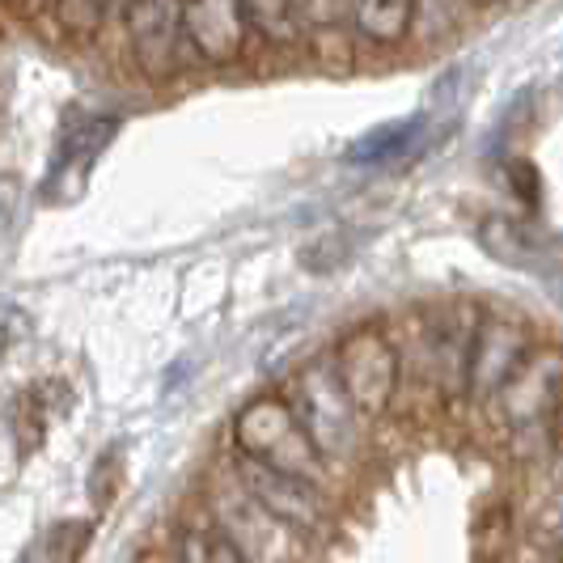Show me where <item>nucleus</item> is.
I'll return each mask as SVG.
<instances>
[{
  "instance_id": "nucleus-11",
  "label": "nucleus",
  "mask_w": 563,
  "mask_h": 563,
  "mask_svg": "<svg viewBox=\"0 0 563 563\" xmlns=\"http://www.w3.org/2000/svg\"><path fill=\"white\" fill-rule=\"evenodd\" d=\"M174 563H251V555L217 521H183L174 534Z\"/></svg>"
},
{
  "instance_id": "nucleus-15",
  "label": "nucleus",
  "mask_w": 563,
  "mask_h": 563,
  "mask_svg": "<svg viewBox=\"0 0 563 563\" xmlns=\"http://www.w3.org/2000/svg\"><path fill=\"white\" fill-rule=\"evenodd\" d=\"M85 538H89V526L85 521H59L47 534L34 542L30 555H43V563H73L81 555Z\"/></svg>"
},
{
  "instance_id": "nucleus-21",
  "label": "nucleus",
  "mask_w": 563,
  "mask_h": 563,
  "mask_svg": "<svg viewBox=\"0 0 563 563\" xmlns=\"http://www.w3.org/2000/svg\"><path fill=\"white\" fill-rule=\"evenodd\" d=\"M0 4H13V0H0Z\"/></svg>"
},
{
  "instance_id": "nucleus-3",
  "label": "nucleus",
  "mask_w": 563,
  "mask_h": 563,
  "mask_svg": "<svg viewBox=\"0 0 563 563\" xmlns=\"http://www.w3.org/2000/svg\"><path fill=\"white\" fill-rule=\"evenodd\" d=\"M292 411L301 416L310 441L318 445L322 462H352L361 450V411L343 390L335 373V361H310L292 377Z\"/></svg>"
},
{
  "instance_id": "nucleus-18",
  "label": "nucleus",
  "mask_w": 563,
  "mask_h": 563,
  "mask_svg": "<svg viewBox=\"0 0 563 563\" xmlns=\"http://www.w3.org/2000/svg\"><path fill=\"white\" fill-rule=\"evenodd\" d=\"M0 356H4V322H0Z\"/></svg>"
},
{
  "instance_id": "nucleus-20",
  "label": "nucleus",
  "mask_w": 563,
  "mask_h": 563,
  "mask_svg": "<svg viewBox=\"0 0 563 563\" xmlns=\"http://www.w3.org/2000/svg\"><path fill=\"white\" fill-rule=\"evenodd\" d=\"M551 563H563V551H560V555H555V560H551Z\"/></svg>"
},
{
  "instance_id": "nucleus-19",
  "label": "nucleus",
  "mask_w": 563,
  "mask_h": 563,
  "mask_svg": "<svg viewBox=\"0 0 563 563\" xmlns=\"http://www.w3.org/2000/svg\"><path fill=\"white\" fill-rule=\"evenodd\" d=\"M471 4H492V0H471Z\"/></svg>"
},
{
  "instance_id": "nucleus-12",
  "label": "nucleus",
  "mask_w": 563,
  "mask_h": 563,
  "mask_svg": "<svg viewBox=\"0 0 563 563\" xmlns=\"http://www.w3.org/2000/svg\"><path fill=\"white\" fill-rule=\"evenodd\" d=\"M423 119H402V123H390L382 132H373L365 141L347 153V162H361V166H386V162H398L402 153H411L420 144Z\"/></svg>"
},
{
  "instance_id": "nucleus-5",
  "label": "nucleus",
  "mask_w": 563,
  "mask_h": 563,
  "mask_svg": "<svg viewBox=\"0 0 563 563\" xmlns=\"http://www.w3.org/2000/svg\"><path fill=\"white\" fill-rule=\"evenodd\" d=\"M563 402V347H534L521 368L500 386V395L492 398L496 420L508 432H534L560 411Z\"/></svg>"
},
{
  "instance_id": "nucleus-1",
  "label": "nucleus",
  "mask_w": 563,
  "mask_h": 563,
  "mask_svg": "<svg viewBox=\"0 0 563 563\" xmlns=\"http://www.w3.org/2000/svg\"><path fill=\"white\" fill-rule=\"evenodd\" d=\"M233 441H238V457H254L267 462L276 471L301 475V479L322 483V453L310 441L301 416L292 411L288 395H258L242 407V416L233 423Z\"/></svg>"
},
{
  "instance_id": "nucleus-17",
  "label": "nucleus",
  "mask_w": 563,
  "mask_h": 563,
  "mask_svg": "<svg viewBox=\"0 0 563 563\" xmlns=\"http://www.w3.org/2000/svg\"><path fill=\"white\" fill-rule=\"evenodd\" d=\"M534 526H538V534L542 538H551V542H560L563 547V487L547 496V505L538 508Z\"/></svg>"
},
{
  "instance_id": "nucleus-22",
  "label": "nucleus",
  "mask_w": 563,
  "mask_h": 563,
  "mask_svg": "<svg viewBox=\"0 0 563 563\" xmlns=\"http://www.w3.org/2000/svg\"><path fill=\"white\" fill-rule=\"evenodd\" d=\"M30 4H34V0H30Z\"/></svg>"
},
{
  "instance_id": "nucleus-10",
  "label": "nucleus",
  "mask_w": 563,
  "mask_h": 563,
  "mask_svg": "<svg viewBox=\"0 0 563 563\" xmlns=\"http://www.w3.org/2000/svg\"><path fill=\"white\" fill-rule=\"evenodd\" d=\"M420 18V0H352L347 22L368 47H398Z\"/></svg>"
},
{
  "instance_id": "nucleus-16",
  "label": "nucleus",
  "mask_w": 563,
  "mask_h": 563,
  "mask_svg": "<svg viewBox=\"0 0 563 563\" xmlns=\"http://www.w3.org/2000/svg\"><path fill=\"white\" fill-rule=\"evenodd\" d=\"M292 4H297L301 30H318V34L347 22V9H352V0H292Z\"/></svg>"
},
{
  "instance_id": "nucleus-14",
  "label": "nucleus",
  "mask_w": 563,
  "mask_h": 563,
  "mask_svg": "<svg viewBox=\"0 0 563 563\" xmlns=\"http://www.w3.org/2000/svg\"><path fill=\"white\" fill-rule=\"evenodd\" d=\"M246 9H251L254 30L267 43H297L301 22H297V4L292 0H246Z\"/></svg>"
},
{
  "instance_id": "nucleus-13",
  "label": "nucleus",
  "mask_w": 563,
  "mask_h": 563,
  "mask_svg": "<svg viewBox=\"0 0 563 563\" xmlns=\"http://www.w3.org/2000/svg\"><path fill=\"white\" fill-rule=\"evenodd\" d=\"M479 242H483V251L492 254V258H500V263H508V267H538L534 238H530V233H526L521 225L505 221V217H492V221H483Z\"/></svg>"
},
{
  "instance_id": "nucleus-7",
  "label": "nucleus",
  "mask_w": 563,
  "mask_h": 563,
  "mask_svg": "<svg viewBox=\"0 0 563 563\" xmlns=\"http://www.w3.org/2000/svg\"><path fill=\"white\" fill-rule=\"evenodd\" d=\"M530 352L534 347H530V331H526L521 318H512V313H483L479 335H475V347H471L466 395L475 398V402H492Z\"/></svg>"
},
{
  "instance_id": "nucleus-6",
  "label": "nucleus",
  "mask_w": 563,
  "mask_h": 563,
  "mask_svg": "<svg viewBox=\"0 0 563 563\" xmlns=\"http://www.w3.org/2000/svg\"><path fill=\"white\" fill-rule=\"evenodd\" d=\"M119 22L128 30L132 59L148 81H169L183 64V0H123Z\"/></svg>"
},
{
  "instance_id": "nucleus-2",
  "label": "nucleus",
  "mask_w": 563,
  "mask_h": 563,
  "mask_svg": "<svg viewBox=\"0 0 563 563\" xmlns=\"http://www.w3.org/2000/svg\"><path fill=\"white\" fill-rule=\"evenodd\" d=\"M331 361L361 420H382L395 407L398 386H402V352L382 322H365L347 331Z\"/></svg>"
},
{
  "instance_id": "nucleus-4",
  "label": "nucleus",
  "mask_w": 563,
  "mask_h": 563,
  "mask_svg": "<svg viewBox=\"0 0 563 563\" xmlns=\"http://www.w3.org/2000/svg\"><path fill=\"white\" fill-rule=\"evenodd\" d=\"M233 475H238V487L272 521H280L284 530H292V534H322L327 530L331 517H327V500H322V483L276 471V466L254 462V457H238Z\"/></svg>"
},
{
  "instance_id": "nucleus-9",
  "label": "nucleus",
  "mask_w": 563,
  "mask_h": 563,
  "mask_svg": "<svg viewBox=\"0 0 563 563\" xmlns=\"http://www.w3.org/2000/svg\"><path fill=\"white\" fill-rule=\"evenodd\" d=\"M483 313L475 306H453V310L437 313L428 327V356H432V373L441 395H466V373H471V347L479 335Z\"/></svg>"
},
{
  "instance_id": "nucleus-8",
  "label": "nucleus",
  "mask_w": 563,
  "mask_h": 563,
  "mask_svg": "<svg viewBox=\"0 0 563 563\" xmlns=\"http://www.w3.org/2000/svg\"><path fill=\"white\" fill-rule=\"evenodd\" d=\"M254 34L246 0H183V47L203 64H233L246 56Z\"/></svg>"
}]
</instances>
